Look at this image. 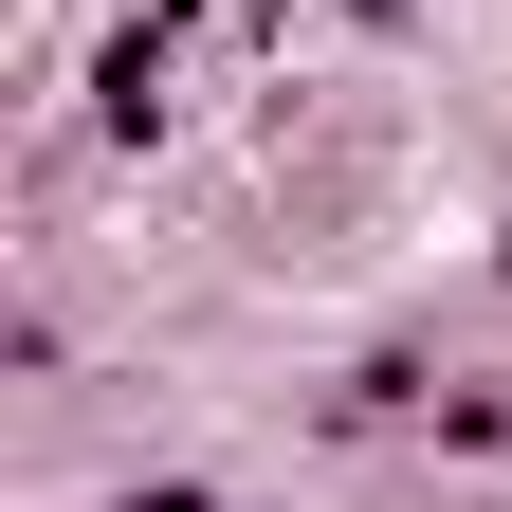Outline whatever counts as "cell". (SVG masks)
Wrapping results in <instances>:
<instances>
[{
  "label": "cell",
  "instance_id": "obj_2",
  "mask_svg": "<svg viewBox=\"0 0 512 512\" xmlns=\"http://www.w3.org/2000/svg\"><path fill=\"white\" fill-rule=\"evenodd\" d=\"M128 512H220V494H202V476H147V494H128Z\"/></svg>",
  "mask_w": 512,
  "mask_h": 512
},
{
  "label": "cell",
  "instance_id": "obj_1",
  "mask_svg": "<svg viewBox=\"0 0 512 512\" xmlns=\"http://www.w3.org/2000/svg\"><path fill=\"white\" fill-rule=\"evenodd\" d=\"M165 74H183V19H128V37H110V74H92V110H110V128H147Z\"/></svg>",
  "mask_w": 512,
  "mask_h": 512
}]
</instances>
